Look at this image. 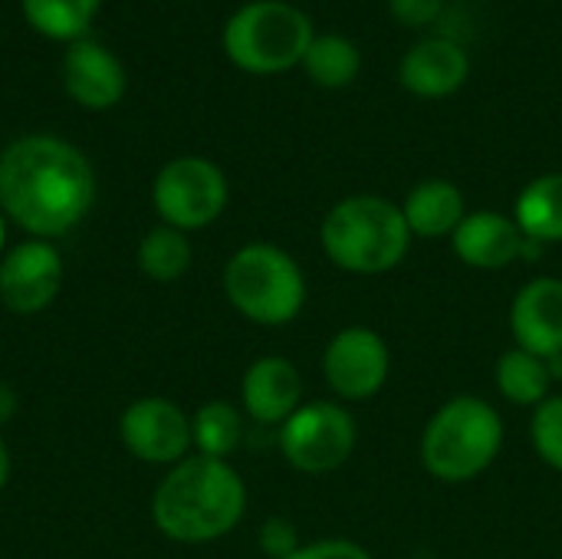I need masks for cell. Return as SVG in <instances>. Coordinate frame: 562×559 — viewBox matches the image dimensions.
I'll list each match as a JSON object with an SVG mask.
<instances>
[{"label":"cell","instance_id":"6da1fadb","mask_svg":"<svg viewBox=\"0 0 562 559\" xmlns=\"http://www.w3.org/2000/svg\"><path fill=\"white\" fill-rule=\"evenodd\" d=\"M92 201L95 175L69 142L30 135L0 155V208L33 237L69 234Z\"/></svg>","mask_w":562,"mask_h":559},{"label":"cell","instance_id":"7a4b0ae2","mask_svg":"<svg viewBox=\"0 0 562 559\" xmlns=\"http://www.w3.org/2000/svg\"><path fill=\"white\" fill-rule=\"evenodd\" d=\"M247 507V488L227 461L184 458L158 484L151 517L168 540L211 544L231 534Z\"/></svg>","mask_w":562,"mask_h":559},{"label":"cell","instance_id":"3957f363","mask_svg":"<svg viewBox=\"0 0 562 559\" xmlns=\"http://www.w3.org/2000/svg\"><path fill=\"white\" fill-rule=\"evenodd\" d=\"M319 241L339 270L356 277H379L405 260L412 231L402 208L389 198L352 194L326 214Z\"/></svg>","mask_w":562,"mask_h":559},{"label":"cell","instance_id":"277c9868","mask_svg":"<svg viewBox=\"0 0 562 559\" xmlns=\"http://www.w3.org/2000/svg\"><path fill=\"white\" fill-rule=\"evenodd\" d=\"M504 445V422L497 409L477 395L448 399L422 432V465L445 484H468L481 478Z\"/></svg>","mask_w":562,"mask_h":559},{"label":"cell","instance_id":"5b68a950","mask_svg":"<svg viewBox=\"0 0 562 559\" xmlns=\"http://www.w3.org/2000/svg\"><path fill=\"white\" fill-rule=\"evenodd\" d=\"M224 293L250 323L286 326L306 303V277L286 250L247 244L224 267Z\"/></svg>","mask_w":562,"mask_h":559},{"label":"cell","instance_id":"8992f818","mask_svg":"<svg viewBox=\"0 0 562 559\" xmlns=\"http://www.w3.org/2000/svg\"><path fill=\"white\" fill-rule=\"evenodd\" d=\"M313 43V23L303 10L283 0H257L240 7L224 30L227 56L257 76L286 72L303 63Z\"/></svg>","mask_w":562,"mask_h":559},{"label":"cell","instance_id":"52a82bcc","mask_svg":"<svg viewBox=\"0 0 562 559\" xmlns=\"http://www.w3.org/2000/svg\"><path fill=\"white\" fill-rule=\"evenodd\" d=\"M356 418L339 402L300 405L280 425V451L303 474H329L342 468L356 451Z\"/></svg>","mask_w":562,"mask_h":559},{"label":"cell","instance_id":"ba28073f","mask_svg":"<svg viewBox=\"0 0 562 559\" xmlns=\"http://www.w3.org/2000/svg\"><path fill=\"white\" fill-rule=\"evenodd\" d=\"M155 208L175 231H198L221 217L227 204V178L207 158H175L155 178Z\"/></svg>","mask_w":562,"mask_h":559},{"label":"cell","instance_id":"9c48e42d","mask_svg":"<svg viewBox=\"0 0 562 559\" xmlns=\"http://www.w3.org/2000/svg\"><path fill=\"white\" fill-rule=\"evenodd\" d=\"M392 356L385 339L369 326L339 329L323 353V376L346 402H366L389 382Z\"/></svg>","mask_w":562,"mask_h":559},{"label":"cell","instance_id":"30bf717a","mask_svg":"<svg viewBox=\"0 0 562 559\" xmlns=\"http://www.w3.org/2000/svg\"><path fill=\"white\" fill-rule=\"evenodd\" d=\"M122 445L148 465L184 461L191 438V418L168 399H138L119 418Z\"/></svg>","mask_w":562,"mask_h":559},{"label":"cell","instance_id":"8fae6325","mask_svg":"<svg viewBox=\"0 0 562 559\" xmlns=\"http://www.w3.org/2000/svg\"><path fill=\"white\" fill-rule=\"evenodd\" d=\"M63 283L59 250L46 241H23L0 260V300L13 313L46 310Z\"/></svg>","mask_w":562,"mask_h":559},{"label":"cell","instance_id":"7c38bea8","mask_svg":"<svg viewBox=\"0 0 562 559\" xmlns=\"http://www.w3.org/2000/svg\"><path fill=\"white\" fill-rule=\"evenodd\" d=\"M510 333L520 349L550 359L562 356V280L537 277L530 280L510 306Z\"/></svg>","mask_w":562,"mask_h":559},{"label":"cell","instance_id":"4fadbf2b","mask_svg":"<svg viewBox=\"0 0 562 559\" xmlns=\"http://www.w3.org/2000/svg\"><path fill=\"white\" fill-rule=\"evenodd\" d=\"M451 247L468 267L504 270L514 260H524L527 237L514 217L501 211H474V214H464V221L451 234Z\"/></svg>","mask_w":562,"mask_h":559},{"label":"cell","instance_id":"5bb4252c","mask_svg":"<svg viewBox=\"0 0 562 559\" xmlns=\"http://www.w3.org/2000/svg\"><path fill=\"white\" fill-rule=\"evenodd\" d=\"M468 72H471L468 53L454 40H441V36L415 43L398 66L402 86L418 99H448L464 86Z\"/></svg>","mask_w":562,"mask_h":559},{"label":"cell","instance_id":"9a60e30c","mask_svg":"<svg viewBox=\"0 0 562 559\" xmlns=\"http://www.w3.org/2000/svg\"><path fill=\"white\" fill-rule=\"evenodd\" d=\"M244 409L260 425H283L303 405V379L283 356L257 359L240 382Z\"/></svg>","mask_w":562,"mask_h":559},{"label":"cell","instance_id":"2e32d148","mask_svg":"<svg viewBox=\"0 0 562 559\" xmlns=\"http://www.w3.org/2000/svg\"><path fill=\"white\" fill-rule=\"evenodd\" d=\"M63 79L69 96L86 109H109L125 92V72L119 59L95 40H76L66 49Z\"/></svg>","mask_w":562,"mask_h":559},{"label":"cell","instance_id":"e0dca14e","mask_svg":"<svg viewBox=\"0 0 562 559\" xmlns=\"http://www.w3.org/2000/svg\"><path fill=\"white\" fill-rule=\"evenodd\" d=\"M402 214H405L412 237L431 241V237H451L468 211H464V194L458 185L445 178H431L412 188V194L402 204Z\"/></svg>","mask_w":562,"mask_h":559},{"label":"cell","instance_id":"ac0fdd59","mask_svg":"<svg viewBox=\"0 0 562 559\" xmlns=\"http://www.w3.org/2000/svg\"><path fill=\"white\" fill-rule=\"evenodd\" d=\"M514 221L524 231L527 241L543 244H560L562 241V175H540L533 178L514 208Z\"/></svg>","mask_w":562,"mask_h":559},{"label":"cell","instance_id":"d6986e66","mask_svg":"<svg viewBox=\"0 0 562 559\" xmlns=\"http://www.w3.org/2000/svg\"><path fill=\"white\" fill-rule=\"evenodd\" d=\"M550 385L553 376L547 369V359L514 346L497 359V389L507 402L524 405V409H537L540 402L550 399Z\"/></svg>","mask_w":562,"mask_h":559},{"label":"cell","instance_id":"ffe728a7","mask_svg":"<svg viewBox=\"0 0 562 559\" xmlns=\"http://www.w3.org/2000/svg\"><path fill=\"white\" fill-rule=\"evenodd\" d=\"M359 66H362L359 46L349 36H339V33L313 36V43H310V49L303 56L306 76L316 86H323V89H342V86H349L359 76Z\"/></svg>","mask_w":562,"mask_h":559},{"label":"cell","instance_id":"44dd1931","mask_svg":"<svg viewBox=\"0 0 562 559\" xmlns=\"http://www.w3.org/2000/svg\"><path fill=\"white\" fill-rule=\"evenodd\" d=\"M191 438L201 458L227 461L244 438V418L231 402H207L191 418Z\"/></svg>","mask_w":562,"mask_h":559},{"label":"cell","instance_id":"7402d4cb","mask_svg":"<svg viewBox=\"0 0 562 559\" xmlns=\"http://www.w3.org/2000/svg\"><path fill=\"white\" fill-rule=\"evenodd\" d=\"M138 267L145 277L158 280V283H171L178 277L188 273L191 267V244L181 231L175 227H155L145 234L142 247H138Z\"/></svg>","mask_w":562,"mask_h":559},{"label":"cell","instance_id":"603a6c76","mask_svg":"<svg viewBox=\"0 0 562 559\" xmlns=\"http://www.w3.org/2000/svg\"><path fill=\"white\" fill-rule=\"evenodd\" d=\"M99 0H23L26 20L56 40H79L92 23Z\"/></svg>","mask_w":562,"mask_h":559},{"label":"cell","instance_id":"cb8c5ba5","mask_svg":"<svg viewBox=\"0 0 562 559\" xmlns=\"http://www.w3.org/2000/svg\"><path fill=\"white\" fill-rule=\"evenodd\" d=\"M530 438L537 455L562 471V395H550L547 402H540L533 409V422H530Z\"/></svg>","mask_w":562,"mask_h":559},{"label":"cell","instance_id":"d4e9b609","mask_svg":"<svg viewBox=\"0 0 562 559\" xmlns=\"http://www.w3.org/2000/svg\"><path fill=\"white\" fill-rule=\"evenodd\" d=\"M300 547H303L300 534H296L293 521H286V517H270L260 527V550L270 559H290Z\"/></svg>","mask_w":562,"mask_h":559},{"label":"cell","instance_id":"484cf974","mask_svg":"<svg viewBox=\"0 0 562 559\" xmlns=\"http://www.w3.org/2000/svg\"><path fill=\"white\" fill-rule=\"evenodd\" d=\"M448 0H389L392 16L402 26H428L441 16Z\"/></svg>","mask_w":562,"mask_h":559},{"label":"cell","instance_id":"4316f807","mask_svg":"<svg viewBox=\"0 0 562 559\" xmlns=\"http://www.w3.org/2000/svg\"><path fill=\"white\" fill-rule=\"evenodd\" d=\"M290 559H372L366 547L352 544V540H316L300 547Z\"/></svg>","mask_w":562,"mask_h":559},{"label":"cell","instance_id":"83f0119b","mask_svg":"<svg viewBox=\"0 0 562 559\" xmlns=\"http://www.w3.org/2000/svg\"><path fill=\"white\" fill-rule=\"evenodd\" d=\"M13 412H16V395H13V389H10V385H0V425H3V422H10V418H13Z\"/></svg>","mask_w":562,"mask_h":559},{"label":"cell","instance_id":"f1b7e54d","mask_svg":"<svg viewBox=\"0 0 562 559\" xmlns=\"http://www.w3.org/2000/svg\"><path fill=\"white\" fill-rule=\"evenodd\" d=\"M7 478H10V458H7V445H3V438H0V491H3V484H7Z\"/></svg>","mask_w":562,"mask_h":559},{"label":"cell","instance_id":"f546056e","mask_svg":"<svg viewBox=\"0 0 562 559\" xmlns=\"http://www.w3.org/2000/svg\"><path fill=\"white\" fill-rule=\"evenodd\" d=\"M0 244H3V224H0Z\"/></svg>","mask_w":562,"mask_h":559}]
</instances>
